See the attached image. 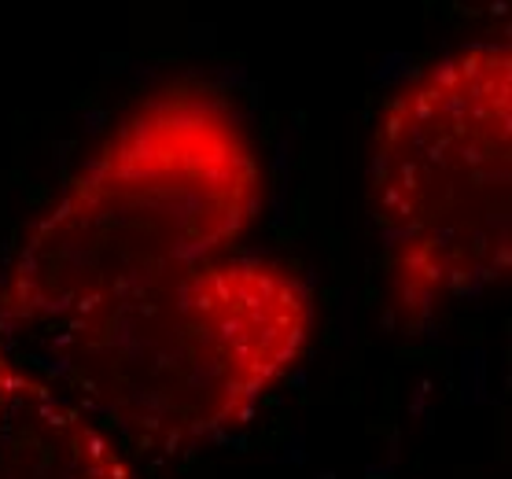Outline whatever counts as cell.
<instances>
[{
    "instance_id": "cell-1",
    "label": "cell",
    "mask_w": 512,
    "mask_h": 479,
    "mask_svg": "<svg viewBox=\"0 0 512 479\" xmlns=\"http://www.w3.org/2000/svg\"><path fill=\"white\" fill-rule=\"evenodd\" d=\"M262 207L240 118L203 89H166L107 137L34 222L0 284V328H56L225 258Z\"/></svg>"
},
{
    "instance_id": "cell-2",
    "label": "cell",
    "mask_w": 512,
    "mask_h": 479,
    "mask_svg": "<svg viewBox=\"0 0 512 479\" xmlns=\"http://www.w3.org/2000/svg\"><path fill=\"white\" fill-rule=\"evenodd\" d=\"M48 332V380L89 421L174 454L247 421L295 369L314 295L277 262L218 258Z\"/></svg>"
},
{
    "instance_id": "cell-3",
    "label": "cell",
    "mask_w": 512,
    "mask_h": 479,
    "mask_svg": "<svg viewBox=\"0 0 512 479\" xmlns=\"http://www.w3.org/2000/svg\"><path fill=\"white\" fill-rule=\"evenodd\" d=\"M373 203L402 325L512 266V48L476 41L409 78L376 122Z\"/></svg>"
},
{
    "instance_id": "cell-4",
    "label": "cell",
    "mask_w": 512,
    "mask_h": 479,
    "mask_svg": "<svg viewBox=\"0 0 512 479\" xmlns=\"http://www.w3.org/2000/svg\"><path fill=\"white\" fill-rule=\"evenodd\" d=\"M0 479H137L115 439L0 343Z\"/></svg>"
}]
</instances>
